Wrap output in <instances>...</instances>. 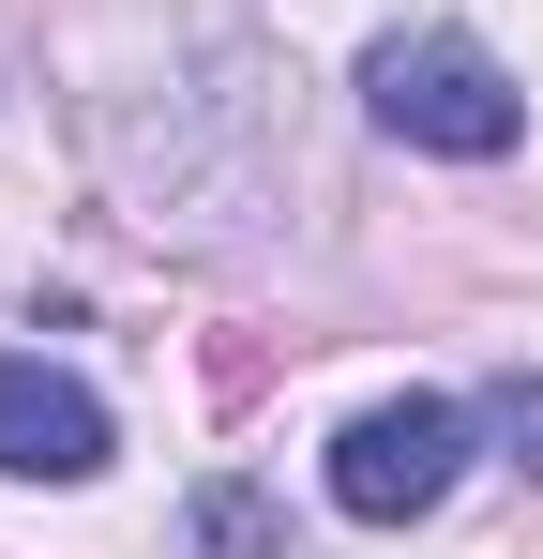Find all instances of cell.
I'll return each instance as SVG.
<instances>
[{
  "instance_id": "1",
  "label": "cell",
  "mask_w": 543,
  "mask_h": 559,
  "mask_svg": "<svg viewBox=\"0 0 543 559\" xmlns=\"http://www.w3.org/2000/svg\"><path fill=\"white\" fill-rule=\"evenodd\" d=\"M362 92H377V121H393L408 152H452V167H483V152L529 136V92H514L468 31H393V46L362 61Z\"/></svg>"
},
{
  "instance_id": "2",
  "label": "cell",
  "mask_w": 543,
  "mask_h": 559,
  "mask_svg": "<svg viewBox=\"0 0 543 559\" xmlns=\"http://www.w3.org/2000/svg\"><path fill=\"white\" fill-rule=\"evenodd\" d=\"M452 468H468V408L408 393V408H362L348 439H333V499H348L362 530H408V514L452 499Z\"/></svg>"
},
{
  "instance_id": "3",
  "label": "cell",
  "mask_w": 543,
  "mask_h": 559,
  "mask_svg": "<svg viewBox=\"0 0 543 559\" xmlns=\"http://www.w3.org/2000/svg\"><path fill=\"white\" fill-rule=\"evenodd\" d=\"M0 468L15 484H90L106 468V408L61 364H0Z\"/></svg>"
},
{
  "instance_id": "4",
  "label": "cell",
  "mask_w": 543,
  "mask_h": 559,
  "mask_svg": "<svg viewBox=\"0 0 543 559\" xmlns=\"http://www.w3.org/2000/svg\"><path fill=\"white\" fill-rule=\"evenodd\" d=\"M483 424L514 439V468H543V378H498V393H483Z\"/></svg>"
}]
</instances>
